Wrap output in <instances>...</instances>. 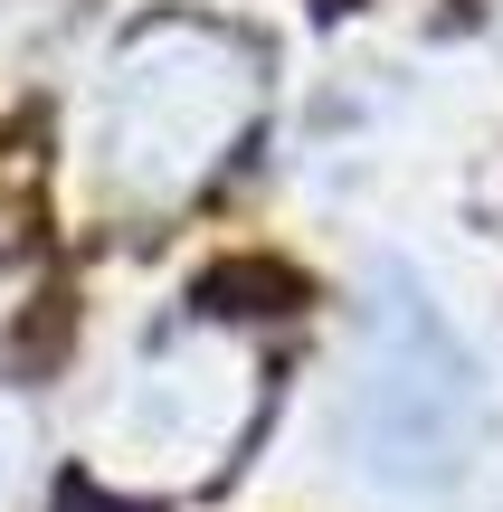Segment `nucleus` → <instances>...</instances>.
<instances>
[{
    "label": "nucleus",
    "instance_id": "nucleus-1",
    "mask_svg": "<svg viewBox=\"0 0 503 512\" xmlns=\"http://www.w3.org/2000/svg\"><path fill=\"white\" fill-rule=\"evenodd\" d=\"M475 427H485V399H475L466 342L418 294V275H380L361 304L352 389H342V437H352L361 475L399 484V494H437L466 475Z\"/></svg>",
    "mask_w": 503,
    "mask_h": 512
},
{
    "label": "nucleus",
    "instance_id": "nucleus-2",
    "mask_svg": "<svg viewBox=\"0 0 503 512\" xmlns=\"http://www.w3.org/2000/svg\"><path fill=\"white\" fill-rule=\"evenodd\" d=\"M247 95H257V67H247L228 38H209V29H152L143 48L114 67L105 171L133 190V200L190 190L209 162H219V143L238 133Z\"/></svg>",
    "mask_w": 503,
    "mask_h": 512
},
{
    "label": "nucleus",
    "instance_id": "nucleus-3",
    "mask_svg": "<svg viewBox=\"0 0 503 512\" xmlns=\"http://www.w3.org/2000/svg\"><path fill=\"white\" fill-rule=\"evenodd\" d=\"M247 408H257V370H247V351H219L200 332V342H171L162 361L143 370V380L114 399V427H105V475L133 456H152L162 475L152 484H200L209 465L228 456V437L247 427Z\"/></svg>",
    "mask_w": 503,
    "mask_h": 512
},
{
    "label": "nucleus",
    "instance_id": "nucleus-4",
    "mask_svg": "<svg viewBox=\"0 0 503 512\" xmlns=\"http://www.w3.org/2000/svg\"><path fill=\"white\" fill-rule=\"evenodd\" d=\"M0 494H10V446H0Z\"/></svg>",
    "mask_w": 503,
    "mask_h": 512
}]
</instances>
